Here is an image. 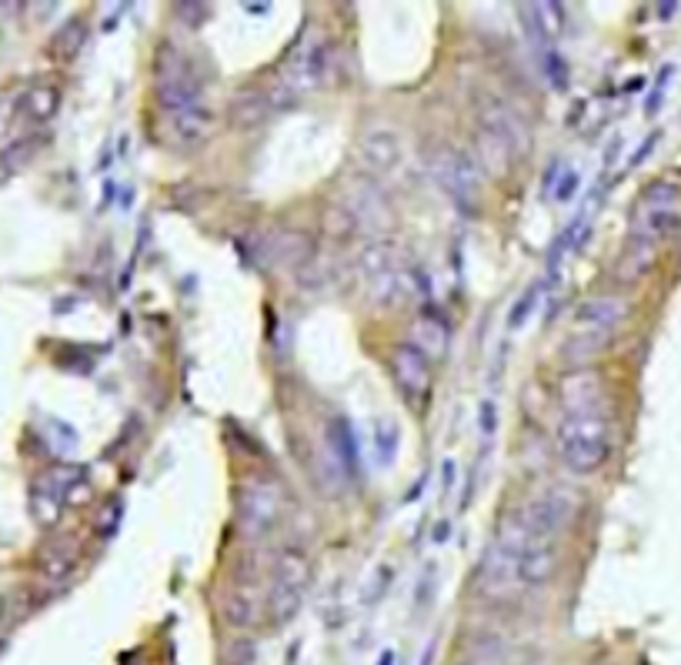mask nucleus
<instances>
[{
  "label": "nucleus",
  "mask_w": 681,
  "mask_h": 665,
  "mask_svg": "<svg viewBox=\"0 0 681 665\" xmlns=\"http://www.w3.org/2000/svg\"><path fill=\"white\" fill-rule=\"evenodd\" d=\"M74 562H77V548L71 541H51L41 551V572L47 582H64L74 569Z\"/></svg>",
  "instance_id": "4be33fe9"
},
{
  "label": "nucleus",
  "mask_w": 681,
  "mask_h": 665,
  "mask_svg": "<svg viewBox=\"0 0 681 665\" xmlns=\"http://www.w3.org/2000/svg\"><path fill=\"white\" fill-rule=\"evenodd\" d=\"M321 228H324V235H327L331 242H340V245H348L355 235H361L355 214H352L348 207H340L337 201L324 211V217H321Z\"/></svg>",
  "instance_id": "393cba45"
},
{
  "label": "nucleus",
  "mask_w": 681,
  "mask_h": 665,
  "mask_svg": "<svg viewBox=\"0 0 681 665\" xmlns=\"http://www.w3.org/2000/svg\"><path fill=\"white\" fill-rule=\"evenodd\" d=\"M478 135L498 141L515 161L525 158L528 144H531V135L525 128V121L518 118V110L498 97H485L482 107H478Z\"/></svg>",
  "instance_id": "f8f14e48"
},
{
  "label": "nucleus",
  "mask_w": 681,
  "mask_h": 665,
  "mask_svg": "<svg viewBox=\"0 0 681 665\" xmlns=\"http://www.w3.org/2000/svg\"><path fill=\"white\" fill-rule=\"evenodd\" d=\"M284 515V492L278 482L271 479H248L238 485V495H235V518H238V528L241 535L248 538H264L274 532V525L281 522Z\"/></svg>",
  "instance_id": "0eeeda50"
},
{
  "label": "nucleus",
  "mask_w": 681,
  "mask_h": 665,
  "mask_svg": "<svg viewBox=\"0 0 681 665\" xmlns=\"http://www.w3.org/2000/svg\"><path fill=\"white\" fill-rule=\"evenodd\" d=\"M31 508H34V518L41 525H54L61 518V508H64V489L57 482V475H47L34 485L31 492Z\"/></svg>",
  "instance_id": "412c9836"
},
{
  "label": "nucleus",
  "mask_w": 681,
  "mask_h": 665,
  "mask_svg": "<svg viewBox=\"0 0 681 665\" xmlns=\"http://www.w3.org/2000/svg\"><path fill=\"white\" fill-rule=\"evenodd\" d=\"M678 232H681V191L671 181H655L651 187H645V194L631 214L628 242L658 251V245Z\"/></svg>",
  "instance_id": "20e7f679"
},
{
  "label": "nucleus",
  "mask_w": 681,
  "mask_h": 665,
  "mask_svg": "<svg viewBox=\"0 0 681 665\" xmlns=\"http://www.w3.org/2000/svg\"><path fill=\"white\" fill-rule=\"evenodd\" d=\"M391 375L408 398H424L431 388V358L418 345H398L391 352Z\"/></svg>",
  "instance_id": "2eb2a0df"
},
{
  "label": "nucleus",
  "mask_w": 681,
  "mask_h": 665,
  "mask_svg": "<svg viewBox=\"0 0 681 665\" xmlns=\"http://www.w3.org/2000/svg\"><path fill=\"white\" fill-rule=\"evenodd\" d=\"M231 665H255V645L248 639H235L231 645Z\"/></svg>",
  "instance_id": "2f4dec72"
},
{
  "label": "nucleus",
  "mask_w": 681,
  "mask_h": 665,
  "mask_svg": "<svg viewBox=\"0 0 681 665\" xmlns=\"http://www.w3.org/2000/svg\"><path fill=\"white\" fill-rule=\"evenodd\" d=\"M558 566V545L551 538H528L525 551L518 556V582L521 589H541Z\"/></svg>",
  "instance_id": "dca6fc26"
},
{
  "label": "nucleus",
  "mask_w": 681,
  "mask_h": 665,
  "mask_svg": "<svg viewBox=\"0 0 681 665\" xmlns=\"http://www.w3.org/2000/svg\"><path fill=\"white\" fill-rule=\"evenodd\" d=\"M220 615L231 629H251L261 615V602L251 589H231L220 602Z\"/></svg>",
  "instance_id": "aec40b11"
},
{
  "label": "nucleus",
  "mask_w": 681,
  "mask_h": 665,
  "mask_svg": "<svg viewBox=\"0 0 681 665\" xmlns=\"http://www.w3.org/2000/svg\"><path fill=\"white\" fill-rule=\"evenodd\" d=\"M358 161L365 168L368 178H388L401 168L404 161V141L398 135V128L391 125H371L361 141H358Z\"/></svg>",
  "instance_id": "4468645a"
},
{
  "label": "nucleus",
  "mask_w": 681,
  "mask_h": 665,
  "mask_svg": "<svg viewBox=\"0 0 681 665\" xmlns=\"http://www.w3.org/2000/svg\"><path fill=\"white\" fill-rule=\"evenodd\" d=\"M575 181H579L575 174H568V178H564V184H561V191H558V197H561V201H564L568 194H572V191H575Z\"/></svg>",
  "instance_id": "72a5a7b5"
},
{
  "label": "nucleus",
  "mask_w": 681,
  "mask_h": 665,
  "mask_svg": "<svg viewBox=\"0 0 681 665\" xmlns=\"http://www.w3.org/2000/svg\"><path fill=\"white\" fill-rule=\"evenodd\" d=\"M154 90L158 100L164 107V115L171 110H184L194 104H204V84L197 67L191 64V57L184 51H177L174 44H164L154 64Z\"/></svg>",
  "instance_id": "423d86ee"
},
{
  "label": "nucleus",
  "mask_w": 681,
  "mask_h": 665,
  "mask_svg": "<svg viewBox=\"0 0 681 665\" xmlns=\"http://www.w3.org/2000/svg\"><path fill=\"white\" fill-rule=\"evenodd\" d=\"M628 318V301L618 294H602V298H588L579 311H575V331L572 342H568V355L575 362H588L592 355H598L602 348L612 345L615 331L625 324Z\"/></svg>",
  "instance_id": "39448f33"
},
{
  "label": "nucleus",
  "mask_w": 681,
  "mask_h": 665,
  "mask_svg": "<svg viewBox=\"0 0 681 665\" xmlns=\"http://www.w3.org/2000/svg\"><path fill=\"white\" fill-rule=\"evenodd\" d=\"M528 545V532L518 518V512L511 518L501 522L491 548L485 551V559L478 566V592L491 602H508L521 592V582H518V556Z\"/></svg>",
  "instance_id": "7ed1b4c3"
},
{
  "label": "nucleus",
  "mask_w": 681,
  "mask_h": 665,
  "mask_svg": "<svg viewBox=\"0 0 681 665\" xmlns=\"http://www.w3.org/2000/svg\"><path fill=\"white\" fill-rule=\"evenodd\" d=\"M80 44H84V24H80V21H71V24L54 37V51H57L61 57H74V54L80 51Z\"/></svg>",
  "instance_id": "cd10ccee"
},
{
  "label": "nucleus",
  "mask_w": 681,
  "mask_h": 665,
  "mask_svg": "<svg viewBox=\"0 0 681 665\" xmlns=\"http://www.w3.org/2000/svg\"><path fill=\"white\" fill-rule=\"evenodd\" d=\"M602 405V378L592 368H575L561 378V408L579 411V408H598Z\"/></svg>",
  "instance_id": "6ab92c4d"
},
{
  "label": "nucleus",
  "mask_w": 681,
  "mask_h": 665,
  "mask_svg": "<svg viewBox=\"0 0 681 665\" xmlns=\"http://www.w3.org/2000/svg\"><path fill=\"white\" fill-rule=\"evenodd\" d=\"M671 74H674V67L668 64V67L661 71L658 84H655V94H651V97H648V104H645V110H648V115H655V110H658V104H661V97H664V84L671 81Z\"/></svg>",
  "instance_id": "473e14b6"
},
{
  "label": "nucleus",
  "mask_w": 681,
  "mask_h": 665,
  "mask_svg": "<svg viewBox=\"0 0 681 665\" xmlns=\"http://www.w3.org/2000/svg\"><path fill=\"white\" fill-rule=\"evenodd\" d=\"M31 151H34V141H21V144H14V148L4 154V168H11V171L21 168V164L31 158Z\"/></svg>",
  "instance_id": "c756f323"
},
{
  "label": "nucleus",
  "mask_w": 681,
  "mask_h": 665,
  "mask_svg": "<svg viewBox=\"0 0 681 665\" xmlns=\"http://www.w3.org/2000/svg\"><path fill=\"white\" fill-rule=\"evenodd\" d=\"M337 204L348 207L358 221V228L368 235H381L391 225V211H388V197L381 191V184L368 174H355L345 181L337 194Z\"/></svg>",
  "instance_id": "9b49d317"
},
{
  "label": "nucleus",
  "mask_w": 681,
  "mask_h": 665,
  "mask_svg": "<svg viewBox=\"0 0 681 665\" xmlns=\"http://www.w3.org/2000/svg\"><path fill=\"white\" fill-rule=\"evenodd\" d=\"M57 100H61L57 87H51V84H37V87H31V90L24 94V110H28V118H31V121H47V118H54Z\"/></svg>",
  "instance_id": "a878e982"
},
{
  "label": "nucleus",
  "mask_w": 681,
  "mask_h": 665,
  "mask_svg": "<svg viewBox=\"0 0 681 665\" xmlns=\"http://www.w3.org/2000/svg\"><path fill=\"white\" fill-rule=\"evenodd\" d=\"M307 586H311V562H307V556H304L301 548H284L281 556H278V562H274L271 599H268L271 619L278 625H288L301 612Z\"/></svg>",
  "instance_id": "9d476101"
},
{
  "label": "nucleus",
  "mask_w": 681,
  "mask_h": 665,
  "mask_svg": "<svg viewBox=\"0 0 681 665\" xmlns=\"http://www.w3.org/2000/svg\"><path fill=\"white\" fill-rule=\"evenodd\" d=\"M174 14H177V18H187V21H184L187 28H201V24L207 21L210 8H204V4H177Z\"/></svg>",
  "instance_id": "c85d7f7f"
},
{
  "label": "nucleus",
  "mask_w": 681,
  "mask_h": 665,
  "mask_svg": "<svg viewBox=\"0 0 681 665\" xmlns=\"http://www.w3.org/2000/svg\"><path fill=\"white\" fill-rule=\"evenodd\" d=\"M414 342L428 358H437L447 352V324L437 314H421L414 321Z\"/></svg>",
  "instance_id": "5701e85b"
},
{
  "label": "nucleus",
  "mask_w": 681,
  "mask_h": 665,
  "mask_svg": "<svg viewBox=\"0 0 681 665\" xmlns=\"http://www.w3.org/2000/svg\"><path fill=\"white\" fill-rule=\"evenodd\" d=\"M431 178L437 181V187L458 204L462 211H478L482 204V168L478 161H472L465 151L458 148H437L431 154Z\"/></svg>",
  "instance_id": "6e6552de"
},
{
  "label": "nucleus",
  "mask_w": 681,
  "mask_h": 665,
  "mask_svg": "<svg viewBox=\"0 0 681 665\" xmlns=\"http://www.w3.org/2000/svg\"><path fill=\"white\" fill-rule=\"evenodd\" d=\"M521 24H525V34L541 47V51H554V41L561 37V31H564V11L558 8V4H525L521 8Z\"/></svg>",
  "instance_id": "a211bd4d"
},
{
  "label": "nucleus",
  "mask_w": 681,
  "mask_h": 665,
  "mask_svg": "<svg viewBox=\"0 0 681 665\" xmlns=\"http://www.w3.org/2000/svg\"><path fill=\"white\" fill-rule=\"evenodd\" d=\"M579 508H582V495H579L575 489H568V485H548L541 495H534V498L518 512V518H521L528 538H551V541H554V535H561L568 525L575 522Z\"/></svg>",
  "instance_id": "1a4fd4ad"
},
{
  "label": "nucleus",
  "mask_w": 681,
  "mask_h": 665,
  "mask_svg": "<svg viewBox=\"0 0 681 665\" xmlns=\"http://www.w3.org/2000/svg\"><path fill=\"white\" fill-rule=\"evenodd\" d=\"M331 57H334L331 44H327L324 37H314V34H311V37L291 54V61H288V67H284V77H281V87H284L291 97L321 87V84L327 81V74H331Z\"/></svg>",
  "instance_id": "ddd939ff"
},
{
  "label": "nucleus",
  "mask_w": 681,
  "mask_h": 665,
  "mask_svg": "<svg viewBox=\"0 0 681 665\" xmlns=\"http://www.w3.org/2000/svg\"><path fill=\"white\" fill-rule=\"evenodd\" d=\"M210 125H214V115H210L207 104H194V107L171 110V115H167V135H171V141L177 148L201 144L210 135Z\"/></svg>",
  "instance_id": "f3484780"
},
{
  "label": "nucleus",
  "mask_w": 681,
  "mask_h": 665,
  "mask_svg": "<svg viewBox=\"0 0 681 665\" xmlns=\"http://www.w3.org/2000/svg\"><path fill=\"white\" fill-rule=\"evenodd\" d=\"M554 446H558V459L564 462V469H572L575 475L598 472L612 455V418L605 405L564 411L558 421Z\"/></svg>",
  "instance_id": "f257e3e1"
},
{
  "label": "nucleus",
  "mask_w": 681,
  "mask_h": 665,
  "mask_svg": "<svg viewBox=\"0 0 681 665\" xmlns=\"http://www.w3.org/2000/svg\"><path fill=\"white\" fill-rule=\"evenodd\" d=\"M538 294H541V288H531V291H528V294H525V298H521V301L515 304V311H511V328H518V324H521V321L528 318V311L534 308Z\"/></svg>",
  "instance_id": "7c9ffc66"
},
{
  "label": "nucleus",
  "mask_w": 681,
  "mask_h": 665,
  "mask_svg": "<svg viewBox=\"0 0 681 665\" xmlns=\"http://www.w3.org/2000/svg\"><path fill=\"white\" fill-rule=\"evenodd\" d=\"M331 278H334L331 261H327V258H317V255H311V258L298 268V281H301V288H307V291H324V288L331 285Z\"/></svg>",
  "instance_id": "bb28decb"
},
{
  "label": "nucleus",
  "mask_w": 681,
  "mask_h": 665,
  "mask_svg": "<svg viewBox=\"0 0 681 665\" xmlns=\"http://www.w3.org/2000/svg\"><path fill=\"white\" fill-rule=\"evenodd\" d=\"M268 248H271V258H274V261L291 265L294 271L314 255V251H311V242H307L304 235H298V232H281V235H274Z\"/></svg>",
  "instance_id": "b1692460"
},
{
  "label": "nucleus",
  "mask_w": 681,
  "mask_h": 665,
  "mask_svg": "<svg viewBox=\"0 0 681 665\" xmlns=\"http://www.w3.org/2000/svg\"><path fill=\"white\" fill-rule=\"evenodd\" d=\"M355 271H358V281L365 288V298L375 308H401L404 301H411L421 291L418 268L411 261H404L391 242L365 245L358 261H355Z\"/></svg>",
  "instance_id": "f03ea898"
}]
</instances>
